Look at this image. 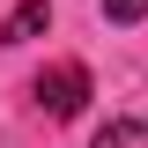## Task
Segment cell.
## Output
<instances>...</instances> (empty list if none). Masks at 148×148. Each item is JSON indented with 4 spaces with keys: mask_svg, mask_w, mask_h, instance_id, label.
Masks as SVG:
<instances>
[{
    "mask_svg": "<svg viewBox=\"0 0 148 148\" xmlns=\"http://www.w3.org/2000/svg\"><path fill=\"white\" fill-rule=\"evenodd\" d=\"M30 96H37V111L45 119H82L89 111V96H96V82H89V67L82 59H59V67H45L30 82Z\"/></svg>",
    "mask_w": 148,
    "mask_h": 148,
    "instance_id": "6da1fadb",
    "label": "cell"
},
{
    "mask_svg": "<svg viewBox=\"0 0 148 148\" xmlns=\"http://www.w3.org/2000/svg\"><path fill=\"white\" fill-rule=\"evenodd\" d=\"M45 22H52V0H22L15 15L0 22V45H30V37L45 30Z\"/></svg>",
    "mask_w": 148,
    "mask_h": 148,
    "instance_id": "7a4b0ae2",
    "label": "cell"
},
{
    "mask_svg": "<svg viewBox=\"0 0 148 148\" xmlns=\"http://www.w3.org/2000/svg\"><path fill=\"white\" fill-rule=\"evenodd\" d=\"M89 148H148V119H104Z\"/></svg>",
    "mask_w": 148,
    "mask_h": 148,
    "instance_id": "3957f363",
    "label": "cell"
},
{
    "mask_svg": "<svg viewBox=\"0 0 148 148\" xmlns=\"http://www.w3.org/2000/svg\"><path fill=\"white\" fill-rule=\"evenodd\" d=\"M148 0H104V22H141Z\"/></svg>",
    "mask_w": 148,
    "mask_h": 148,
    "instance_id": "277c9868",
    "label": "cell"
}]
</instances>
